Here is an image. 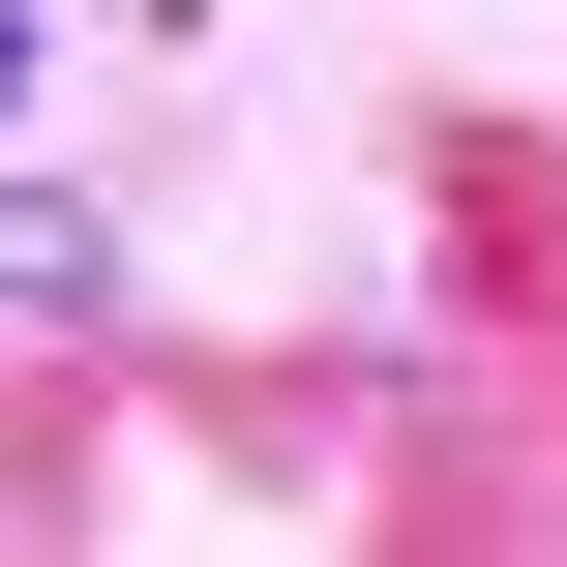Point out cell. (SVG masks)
<instances>
[{"label":"cell","mask_w":567,"mask_h":567,"mask_svg":"<svg viewBox=\"0 0 567 567\" xmlns=\"http://www.w3.org/2000/svg\"><path fill=\"white\" fill-rule=\"evenodd\" d=\"M0 299H30V329H90V209H0Z\"/></svg>","instance_id":"cell-1"},{"label":"cell","mask_w":567,"mask_h":567,"mask_svg":"<svg viewBox=\"0 0 567 567\" xmlns=\"http://www.w3.org/2000/svg\"><path fill=\"white\" fill-rule=\"evenodd\" d=\"M0 90H30V0H0Z\"/></svg>","instance_id":"cell-2"}]
</instances>
